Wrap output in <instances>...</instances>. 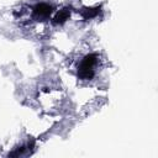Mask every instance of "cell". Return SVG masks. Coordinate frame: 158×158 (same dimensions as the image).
Returning a JSON list of instances; mask_svg holds the SVG:
<instances>
[{
	"label": "cell",
	"mask_w": 158,
	"mask_h": 158,
	"mask_svg": "<svg viewBox=\"0 0 158 158\" xmlns=\"http://www.w3.org/2000/svg\"><path fill=\"white\" fill-rule=\"evenodd\" d=\"M53 14V6L47 2H38L32 7V16L36 20H46Z\"/></svg>",
	"instance_id": "7a4b0ae2"
},
{
	"label": "cell",
	"mask_w": 158,
	"mask_h": 158,
	"mask_svg": "<svg viewBox=\"0 0 158 158\" xmlns=\"http://www.w3.org/2000/svg\"><path fill=\"white\" fill-rule=\"evenodd\" d=\"M100 12V7H94V9H85V10H83V16H84V19H93V17H95Z\"/></svg>",
	"instance_id": "277c9868"
},
{
	"label": "cell",
	"mask_w": 158,
	"mask_h": 158,
	"mask_svg": "<svg viewBox=\"0 0 158 158\" xmlns=\"http://www.w3.org/2000/svg\"><path fill=\"white\" fill-rule=\"evenodd\" d=\"M98 56L95 53L86 54L78 65V78L81 80H90L95 75V68L98 65Z\"/></svg>",
	"instance_id": "6da1fadb"
},
{
	"label": "cell",
	"mask_w": 158,
	"mask_h": 158,
	"mask_svg": "<svg viewBox=\"0 0 158 158\" xmlns=\"http://www.w3.org/2000/svg\"><path fill=\"white\" fill-rule=\"evenodd\" d=\"M69 16H70V9H68V7L62 9V10H59V11L54 15V17L52 19V23H53V25H60V23L65 22V21L69 19Z\"/></svg>",
	"instance_id": "3957f363"
}]
</instances>
